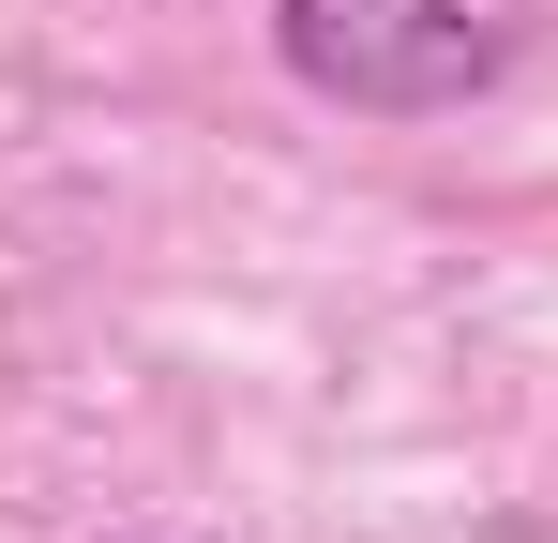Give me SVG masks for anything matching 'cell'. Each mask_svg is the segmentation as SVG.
Returning a JSON list of instances; mask_svg holds the SVG:
<instances>
[{
	"label": "cell",
	"mask_w": 558,
	"mask_h": 543,
	"mask_svg": "<svg viewBox=\"0 0 558 543\" xmlns=\"http://www.w3.org/2000/svg\"><path fill=\"white\" fill-rule=\"evenodd\" d=\"M287 76L348 121H438L498 76V15L483 0H272Z\"/></svg>",
	"instance_id": "obj_1"
}]
</instances>
